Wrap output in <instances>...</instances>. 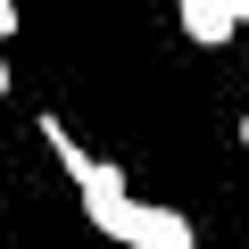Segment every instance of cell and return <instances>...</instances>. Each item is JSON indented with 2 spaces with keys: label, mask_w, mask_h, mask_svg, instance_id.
Instances as JSON below:
<instances>
[{
  "label": "cell",
  "mask_w": 249,
  "mask_h": 249,
  "mask_svg": "<svg viewBox=\"0 0 249 249\" xmlns=\"http://www.w3.org/2000/svg\"><path fill=\"white\" fill-rule=\"evenodd\" d=\"M232 9H241V42H249V0H232Z\"/></svg>",
  "instance_id": "277c9868"
},
{
  "label": "cell",
  "mask_w": 249,
  "mask_h": 249,
  "mask_svg": "<svg viewBox=\"0 0 249 249\" xmlns=\"http://www.w3.org/2000/svg\"><path fill=\"white\" fill-rule=\"evenodd\" d=\"M241 150H249V116H241Z\"/></svg>",
  "instance_id": "8992f818"
},
{
  "label": "cell",
  "mask_w": 249,
  "mask_h": 249,
  "mask_svg": "<svg viewBox=\"0 0 249 249\" xmlns=\"http://www.w3.org/2000/svg\"><path fill=\"white\" fill-rule=\"evenodd\" d=\"M175 25H183V42L216 50V42L241 34V9H232V0H175Z\"/></svg>",
  "instance_id": "7a4b0ae2"
},
{
  "label": "cell",
  "mask_w": 249,
  "mask_h": 249,
  "mask_svg": "<svg viewBox=\"0 0 249 249\" xmlns=\"http://www.w3.org/2000/svg\"><path fill=\"white\" fill-rule=\"evenodd\" d=\"M0 91H9V58H0Z\"/></svg>",
  "instance_id": "5b68a950"
},
{
  "label": "cell",
  "mask_w": 249,
  "mask_h": 249,
  "mask_svg": "<svg viewBox=\"0 0 249 249\" xmlns=\"http://www.w3.org/2000/svg\"><path fill=\"white\" fill-rule=\"evenodd\" d=\"M0 42H17V0H0Z\"/></svg>",
  "instance_id": "3957f363"
},
{
  "label": "cell",
  "mask_w": 249,
  "mask_h": 249,
  "mask_svg": "<svg viewBox=\"0 0 249 249\" xmlns=\"http://www.w3.org/2000/svg\"><path fill=\"white\" fill-rule=\"evenodd\" d=\"M42 142H50V158L67 166V183H75L91 232H108V241H124V249H199V241H191V216L133 199V191H124V175H116L108 158H91V150L67 133V116H42Z\"/></svg>",
  "instance_id": "6da1fadb"
}]
</instances>
